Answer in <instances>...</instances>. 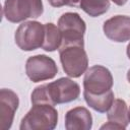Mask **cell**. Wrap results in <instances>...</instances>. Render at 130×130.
Listing matches in <instances>:
<instances>
[{
	"mask_svg": "<svg viewBox=\"0 0 130 130\" xmlns=\"http://www.w3.org/2000/svg\"><path fill=\"white\" fill-rule=\"evenodd\" d=\"M80 93L78 83L70 78L62 77L56 81L40 85L35 88L31 93V103L48 104L56 106L57 104H64L75 101Z\"/></svg>",
	"mask_w": 130,
	"mask_h": 130,
	"instance_id": "1",
	"label": "cell"
},
{
	"mask_svg": "<svg viewBox=\"0 0 130 130\" xmlns=\"http://www.w3.org/2000/svg\"><path fill=\"white\" fill-rule=\"evenodd\" d=\"M58 122V112L52 105L35 104L20 123L21 130H52Z\"/></svg>",
	"mask_w": 130,
	"mask_h": 130,
	"instance_id": "2",
	"label": "cell"
},
{
	"mask_svg": "<svg viewBox=\"0 0 130 130\" xmlns=\"http://www.w3.org/2000/svg\"><path fill=\"white\" fill-rule=\"evenodd\" d=\"M58 27L62 35V45L83 46V36L86 29L84 20L75 12H66L58 20Z\"/></svg>",
	"mask_w": 130,
	"mask_h": 130,
	"instance_id": "3",
	"label": "cell"
},
{
	"mask_svg": "<svg viewBox=\"0 0 130 130\" xmlns=\"http://www.w3.org/2000/svg\"><path fill=\"white\" fill-rule=\"evenodd\" d=\"M60 61L64 72L73 78L81 76L88 67V58L83 46H64L59 49Z\"/></svg>",
	"mask_w": 130,
	"mask_h": 130,
	"instance_id": "4",
	"label": "cell"
},
{
	"mask_svg": "<svg viewBox=\"0 0 130 130\" xmlns=\"http://www.w3.org/2000/svg\"><path fill=\"white\" fill-rule=\"evenodd\" d=\"M43 11L42 0H6L3 7V15L10 22L37 18Z\"/></svg>",
	"mask_w": 130,
	"mask_h": 130,
	"instance_id": "5",
	"label": "cell"
},
{
	"mask_svg": "<svg viewBox=\"0 0 130 130\" xmlns=\"http://www.w3.org/2000/svg\"><path fill=\"white\" fill-rule=\"evenodd\" d=\"M15 43L23 51H34L43 46L45 26L38 21H25L15 31Z\"/></svg>",
	"mask_w": 130,
	"mask_h": 130,
	"instance_id": "6",
	"label": "cell"
},
{
	"mask_svg": "<svg viewBox=\"0 0 130 130\" xmlns=\"http://www.w3.org/2000/svg\"><path fill=\"white\" fill-rule=\"evenodd\" d=\"M113 76L110 70L102 65H94L85 71L84 90L92 94H102L112 89Z\"/></svg>",
	"mask_w": 130,
	"mask_h": 130,
	"instance_id": "7",
	"label": "cell"
},
{
	"mask_svg": "<svg viewBox=\"0 0 130 130\" xmlns=\"http://www.w3.org/2000/svg\"><path fill=\"white\" fill-rule=\"evenodd\" d=\"M25 72L32 82H40L54 78L58 72V67L52 58L46 55H36L27 59Z\"/></svg>",
	"mask_w": 130,
	"mask_h": 130,
	"instance_id": "8",
	"label": "cell"
},
{
	"mask_svg": "<svg viewBox=\"0 0 130 130\" xmlns=\"http://www.w3.org/2000/svg\"><path fill=\"white\" fill-rule=\"evenodd\" d=\"M18 105L19 100L14 91L7 88L0 90V130H7L11 127Z\"/></svg>",
	"mask_w": 130,
	"mask_h": 130,
	"instance_id": "9",
	"label": "cell"
},
{
	"mask_svg": "<svg viewBox=\"0 0 130 130\" xmlns=\"http://www.w3.org/2000/svg\"><path fill=\"white\" fill-rule=\"evenodd\" d=\"M106 37L114 42L122 43L130 40V17L116 15L106 20L103 26Z\"/></svg>",
	"mask_w": 130,
	"mask_h": 130,
	"instance_id": "10",
	"label": "cell"
},
{
	"mask_svg": "<svg viewBox=\"0 0 130 130\" xmlns=\"http://www.w3.org/2000/svg\"><path fill=\"white\" fill-rule=\"evenodd\" d=\"M92 126L90 112L83 107L69 110L65 116V128L67 130H89Z\"/></svg>",
	"mask_w": 130,
	"mask_h": 130,
	"instance_id": "11",
	"label": "cell"
},
{
	"mask_svg": "<svg viewBox=\"0 0 130 130\" xmlns=\"http://www.w3.org/2000/svg\"><path fill=\"white\" fill-rule=\"evenodd\" d=\"M108 120L109 122L115 123L119 125L122 129H125L130 120H129V110L127 108V105L125 101L117 99L114 100L112 106L108 110Z\"/></svg>",
	"mask_w": 130,
	"mask_h": 130,
	"instance_id": "12",
	"label": "cell"
},
{
	"mask_svg": "<svg viewBox=\"0 0 130 130\" xmlns=\"http://www.w3.org/2000/svg\"><path fill=\"white\" fill-rule=\"evenodd\" d=\"M83 96L86 102V104L92 108L94 111L100 112V113H105L108 112L110 107L112 106L114 102V92L111 90L102 93V94H92L87 91H83Z\"/></svg>",
	"mask_w": 130,
	"mask_h": 130,
	"instance_id": "13",
	"label": "cell"
},
{
	"mask_svg": "<svg viewBox=\"0 0 130 130\" xmlns=\"http://www.w3.org/2000/svg\"><path fill=\"white\" fill-rule=\"evenodd\" d=\"M45 26V38L42 48L45 51L53 52L57 49H60L62 45V35L58 26L52 22L44 24Z\"/></svg>",
	"mask_w": 130,
	"mask_h": 130,
	"instance_id": "14",
	"label": "cell"
},
{
	"mask_svg": "<svg viewBox=\"0 0 130 130\" xmlns=\"http://www.w3.org/2000/svg\"><path fill=\"white\" fill-rule=\"evenodd\" d=\"M79 7L89 16L96 17L108 11L110 8L109 0H81Z\"/></svg>",
	"mask_w": 130,
	"mask_h": 130,
	"instance_id": "15",
	"label": "cell"
},
{
	"mask_svg": "<svg viewBox=\"0 0 130 130\" xmlns=\"http://www.w3.org/2000/svg\"><path fill=\"white\" fill-rule=\"evenodd\" d=\"M101 129H122L119 125H117V124H115V123H112V122H108L107 124H105V125H103L102 127H101ZM123 130V129H122Z\"/></svg>",
	"mask_w": 130,
	"mask_h": 130,
	"instance_id": "16",
	"label": "cell"
},
{
	"mask_svg": "<svg viewBox=\"0 0 130 130\" xmlns=\"http://www.w3.org/2000/svg\"><path fill=\"white\" fill-rule=\"evenodd\" d=\"M48 2L53 6V7H61L64 4V0H48Z\"/></svg>",
	"mask_w": 130,
	"mask_h": 130,
	"instance_id": "17",
	"label": "cell"
},
{
	"mask_svg": "<svg viewBox=\"0 0 130 130\" xmlns=\"http://www.w3.org/2000/svg\"><path fill=\"white\" fill-rule=\"evenodd\" d=\"M81 0H64V4L68 6H79Z\"/></svg>",
	"mask_w": 130,
	"mask_h": 130,
	"instance_id": "18",
	"label": "cell"
},
{
	"mask_svg": "<svg viewBox=\"0 0 130 130\" xmlns=\"http://www.w3.org/2000/svg\"><path fill=\"white\" fill-rule=\"evenodd\" d=\"M115 4H117V5H119V6H122V5H124L128 0H112Z\"/></svg>",
	"mask_w": 130,
	"mask_h": 130,
	"instance_id": "19",
	"label": "cell"
},
{
	"mask_svg": "<svg viewBox=\"0 0 130 130\" xmlns=\"http://www.w3.org/2000/svg\"><path fill=\"white\" fill-rule=\"evenodd\" d=\"M127 56H128V58L130 59V43H129L128 46H127Z\"/></svg>",
	"mask_w": 130,
	"mask_h": 130,
	"instance_id": "20",
	"label": "cell"
},
{
	"mask_svg": "<svg viewBox=\"0 0 130 130\" xmlns=\"http://www.w3.org/2000/svg\"><path fill=\"white\" fill-rule=\"evenodd\" d=\"M127 79H128V81H129V83H130V69H129L128 72H127Z\"/></svg>",
	"mask_w": 130,
	"mask_h": 130,
	"instance_id": "21",
	"label": "cell"
},
{
	"mask_svg": "<svg viewBox=\"0 0 130 130\" xmlns=\"http://www.w3.org/2000/svg\"><path fill=\"white\" fill-rule=\"evenodd\" d=\"M129 120H130V108H129Z\"/></svg>",
	"mask_w": 130,
	"mask_h": 130,
	"instance_id": "22",
	"label": "cell"
}]
</instances>
